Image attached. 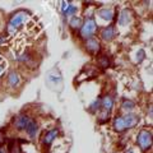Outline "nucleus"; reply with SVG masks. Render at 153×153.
<instances>
[{"label": "nucleus", "instance_id": "nucleus-18", "mask_svg": "<svg viewBox=\"0 0 153 153\" xmlns=\"http://www.w3.org/2000/svg\"><path fill=\"white\" fill-rule=\"evenodd\" d=\"M101 108V100H96V101L89 106V111L91 112H94L97 111V110Z\"/></svg>", "mask_w": 153, "mask_h": 153}, {"label": "nucleus", "instance_id": "nucleus-16", "mask_svg": "<svg viewBox=\"0 0 153 153\" xmlns=\"http://www.w3.org/2000/svg\"><path fill=\"white\" fill-rule=\"evenodd\" d=\"M121 107H123V110H125V111H131V110L135 107V103L130 101V100H124L121 103Z\"/></svg>", "mask_w": 153, "mask_h": 153}, {"label": "nucleus", "instance_id": "nucleus-23", "mask_svg": "<svg viewBox=\"0 0 153 153\" xmlns=\"http://www.w3.org/2000/svg\"><path fill=\"white\" fill-rule=\"evenodd\" d=\"M138 55H139V57H137V60H138V63H140V61L144 59V55H146V54H144V51H143V50H139Z\"/></svg>", "mask_w": 153, "mask_h": 153}, {"label": "nucleus", "instance_id": "nucleus-27", "mask_svg": "<svg viewBox=\"0 0 153 153\" xmlns=\"http://www.w3.org/2000/svg\"><path fill=\"white\" fill-rule=\"evenodd\" d=\"M0 153H5V152H4L3 149H0Z\"/></svg>", "mask_w": 153, "mask_h": 153}, {"label": "nucleus", "instance_id": "nucleus-6", "mask_svg": "<svg viewBox=\"0 0 153 153\" xmlns=\"http://www.w3.org/2000/svg\"><path fill=\"white\" fill-rule=\"evenodd\" d=\"M123 119H124V123H125L126 129H131L135 125H138V123H139V116L134 114H126L125 116H123Z\"/></svg>", "mask_w": 153, "mask_h": 153}, {"label": "nucleus", "instance_id": "nucleus-2", "mask_svg": "<svg viewBox=\"0 0 153 153\" xmlns=\"http://www.w3.org/2000/svg\"><path fill=\"white\" fill-rule=\"evenodd\" d=\"M96 31H97V23H96V21L92 17H89L85 19L84 23H82V27H80V37L87 41L89 38H93Z\"/></svg>", "mask_w": 153, "mask_h": 153}, {"label": "nucleus", "instance_id": "nucleus-8", "mask_svg": "<svg viewBox=\"0 0 153 153\" xmlns=\"http://www.w3.org/2000/svg\"><path fill=\"white\" fill-rule=\"evenodd\" d=\"M57 134H59V130H57L56 128H54V129H51L50 131H47L45 135H44V138H42V143L46 146V147H49L52 142L55 140V138L57 137Z\"/></svg>", "mask_w": 153, "mask_h": 153}, {"label": "nucleus", "instance_id": "nucleus-10", "mask_svg": "<svg viewBox=\"0 0 153 153\" xmlns=\"http://www.w3.org/2000/svg\"><path fill=\"white\" fill-rule=\"evenodd\" d=\"M131 21V13L130 10H128V9H124L121 12L120 17H119V23H120L121 26H126L128 23H130Z\"/></svg>", "mask_w": 153, "mask_h": 153}, {"label": "nucleus", "instance_id": "nucleus-22", "mask_svg": "<svg viewBox=\"0 0 153 153\" xmlns=\"http://www.w3.org/2000/svg\"><path fill=\"white\" fill-rule=\"evenodd\" d=\"M4 143H5V134L3 130H0V147H1Z\"/></svg>", "mask_w": 153, "mask_h": 153}, {"label": "nucleus", "instance_id": "nucleus-13", "mask_svg": "<svg viewBox=\"0 0 153 153\" xmlns=\"http://www.w3.org/2000/svg\"><path fill=\"white\" fill-rule=\"evenodd\" d=\"M114 129L116 130L117 133H121L124 130H126L125 128V123H124V119L123 116H116L114 120Z\"/></svg>", "mask_w": 153, "mask_h": 153}, {"label": "nucleus", "instance_id": "nucleus-24", "mask_svg": "<svg viewBox=\"0 0 153 153\" xmlns=\"http://www.w3.org/2000/svg\"><path fill=\"white\" fill-rule=\"evenodd\" d=\"M69 7H70V3H68V1H64V3H63V7H61V10H63V13H65L66 10H68Z\"/></svg>", "mask_w": 153, "mask_h": 153}, {"label": "nucleus", "instance_id": "nucleus-12", "mask_svg": "<svg viewBox=\"0 0 153 153\" xmlns=\"http://www.w3.org/2000/svg\"><path fill=\"white\" fill-rule=\"evenodd\" d=\"M8 83L10 87H17V85L21 83V76L17 71H10L8 75Z\"/></svg>", "mask_w": 153, "mask_h": 153}, {"label": "nucleus", "instance_id": "nucleus-11", "mask_svg": "<svg viewBox=\"0 0 153 153\" xmlns=\"http://www.w3.org/2000/svg\"><path fill=\"white\" fill-rule=\"evenodd\" d=\"M26 131H27V134H28V135H30L31 138H35V137L37 135V133H38V124H37L36 121L31 120L30 123H28L27 128H26Z\"/></svg>", "mask_w": 153, "mask_h": 153}, {"label": "nucleus", "instance_id": "nucleus-17", "mask_svg": "<svg viewBox=\"0 0 153 153\" xmlns=\"http://www.w3.org/2000/svg\"><path fill=\"white\" fill-rule=\"evenodd\" d=\"M98 64H100V66H102V68H108L110 66L108 57L107 56H101L100 57V60H98Z\"/></svg>", "mask_w": 153, "mask_h": 153}, {"label": "nucleus", "instance_id": "nucleus-1", "mask_svg": "<svg viewBox=\"0 0 153 153\" xmlns=\"http://www.w3.org/2000/svg\"><path fill=\"white\" fill-rule=\"evenodd\" d=\"M27 13L23 12V10H19L16 14H13L12 18L9 19L8 22V27H7V31L9 35H16V32L19 27H21L23 23L27 21Z\"/></svg>", "mask_w": 153, "mask_h": 153}, {"label": "nucleus", "instance_id": "nucleus-4", "mask_svg": "<svg viewBox=\"0 0 153 153\" xmlns=\"http://www.w3.org/2000/svg\"><path fill=\"white\" fill-rule=\"evenodd\" d=\"M85 50L91 54H97L101 50V45H100V41L96 40V38H89V40L85 41Z\"/></svg>", "mask_w": 153, "mask_h": 153}, {"label": "nucleus", "instance_id": "nucleus-19", "mask_svg": "<svg viewBox=\"0 0 153 153\" xmlns=\"http://www.w3.org/2000/svg\"><path fill=\"white\" fill-rule=\"evenodd\" d=\"M75 13H76V7L70 5L69 9H68V10H66L64 14H65V16H73V14H75Z\"/></svg>", "mask_w": 153, "mask_h": 153}, {"label": "nucleus", "instance_id": "nucleus-26", "mask_svg": "<svg viewBox=\"0 0 153 153\" xmlns=\"http://www.w3.org/2000/svg\"><path fill=\"white\" fill-rule=\"evenodd\" d=\"M125 153H134V151H131V149H129V151H126Z\"/></svg>", "mask_w": 153, "mask_h": 153}, {"label": "nucleus", "instance_id": "nucleus-15", "mask_svg": "<svg viewBox=\"0 0 153 153\" xmlns=\"http://www.w3.org/2000/svg\"><path fill=\"white\" fill-rule=\"evenodd\" d=\"M69 26L73 28V30H80V27H82V19L79 17H73L69 22Z\"/></svg>", "mask_w": 153, "mask_h": 153}, {"label": "nucleus", "instance_id": "nucleus-7", "mask_svg": "<svg viewBox=\"0 0 153 153\" xmlns=\"http://www.w3.org/2000/svg\"><path fill=\"white\" fill-rule=\"evenodd\" d=\"M115 36H116V31L114 26H107L101 31V37L105 41H111L115 38Z\"/></svg>", "mask_w": 153, "mask_h": 153}, {"label": "nucleus", "instance_id": "nucleus-21", "mask_svg": "<svg viewBox=\"0 0 153 153\" xmlns=\"http://www.w3.org/2000/svg\"><path fill=\"white\" fill-rule=\"evenodd\" d=\"M9 151H10V153H21V148H19V146H10Z\"/></svg>", "mask_w": 153, "mask_h": 153}, {"label": "nucleus", "instance_id": "nucleus-5", "mask_svg": "<svg viewBox=\"0 0 153 153\" xmlns=\"http://www.w3.org/2000/svg\"><path fill=\"white\" fill-rule=\"evenodd\" d=\"M30 121H31L30 116L23 114V115H19L16 120H14V125H16V128L18 129V130H25Z\"/></svg>", "mask_w": 153, "mask_h": 153}, {"label": "nucleus", "instance_id": "nucleus-14", "mask_svg": "<svg viewBox=\"0 0 153 153\" xmlns=\"http://www.w3.org/2000/svg\"><path fill=\"white\" fill-rule=\"evenodd\" d=\"M98 17L103 19V21H111L114 18V12L111 9H107V8H103V9H100L98 10Z\"/></svg>", "mask_w": 153, "mask_h": 153}, {"label": "nucleus", "instance_id": "nucleus-9", "mask_svg": "<svg viewBox=\"0 0 153 153\" xmlns=\"http://www.w3.org/2000/svg\"><path fill=\"white\" fill-rule=\"evenodd\" d=\"M101 107L103 111L106 112H110L114 107V100L111 96H105V97L101 100Z\"/></svg>", "mask_w": 153, "mask_h": 153}, {"label": "nucleus", "instance_id": "nucleus-25", "mask_svg": "<svg viewBox=\"0 0 153 153\" xmlns=\"http://www.w3.org/2000/svg\"><path fill=\"white\" fill-rule=\"evenodd\" d=\"M3 69H4V64L0 65V73H1V71H3Z\"/></svg>", "mask_w": 153, "mask_h": 153}, {"label": "nucleus", "instance_id": "nucleus-3", "mask_svg": "<svg viewBox=\"0 0 153 153\" xmlns=\"http://www.w3.org/2000/svg\"><path fill=\"white\" fill-rule=\"evenodd\" d=\"M138 146L142 148V151H148L152 147V133L148 130H140L137 137Z\"/></svg>", "mask_w": 153, "mask_h": 153}, {"label": "nucleus", "instance_id": "nucleus-20", "mask_svg": "<svg viewBox=\"0 0 153 153\" xmlns=\"http://www.w3.org/2000/svg\"><path fill=\"white\" fill-rule=\"evenodd\" d=\"M108 116H110V112H106V111H103L101 114V119H100V123H105V121H107L108 120Z\"/></svg>", "mask_w": 153, "mask_h": 153}]
</instances>
